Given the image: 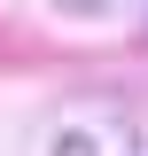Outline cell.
<instances>
[{
	"mask_svg": "<svg viewBox=\"0 0 148 156\" xmlns=\"http://www.w3.org/2000/svg\"><path fill=\"white\" fill-rule=\"evenodd\" d=\"M55 156H93V148H86V140H55Z\"/></svg>",
	"mask_w": 148,
	"mask_h": 156,
	"instance_id": "7a4b0ae2",
	"label": "cell"
},
{
	"mask_svg": "<svg viewBox=\"0 0 148 156\" xmlns=\"http://www.w3.org/2000/svg\"><path fill=\"white\" fill-rule=\"evenodd\" d=\"M62 8H78V16H109V0H62Z\"/></svg>",
	"mask_w": 148,
	"mask_h": 156,
	"instance_id": "6da1fadb",
	"label": "cell"
}]
</instances>
